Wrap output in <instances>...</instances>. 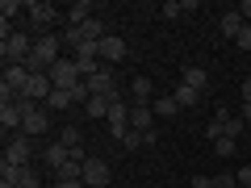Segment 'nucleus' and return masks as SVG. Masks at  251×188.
Wrapping results in <instances>:
<instances>
[{"mask_svg": "<svg viewBox=\"0 0 251 188\" xmlns=\"http://www.w3.org/2000/svg\"><path fill=\"white\" fill-rule=\"evenodd\" d=\"M0 54H4V67H21V63L34 54V38L29 34H13L0 42Z\"/></svg>", "mask_w": 251, "mask_h": 188, "instance_id": "nucleus-1", "label": "nucleus"}, {"mask_svg": "<svg viewBox=\"0 0 251 188\" xmlns=\"http://www.w3.org/2000/svg\"><path fill=\"white\" fill-rule=\"evenodd\" d=\"M46 75H50V84H54V88H63V92H75V88L84 84V75H80V67H75V59H59Z\"/></svg>", "mask_w": 251, "mask_h": 188, "instance_id": "nucleus-2", "label": "nucleus"}, {"mask_svg": "<svg viewBox=\"0 0 251 188\" xmlns=\"http://www.w3.org/2000/svg\"><path fill=\"white\" fill-rule=\"evenodd\" d=\"M25 13H29V29H34L38 38L50 34V25L59 21V9H54L50 0H34V4H25Z\"/></svg>", "mask_w": 251, "mask_h": 188, "instance_id": "nucleus-3", "label": "nucleus"}, {"mask_svg": "<svg viewBox=\"0 0 251 188\" xmlns=\"http://www.w3.org/2000/svg\"><path fill=\"white\" fill-rule=\"evenodd\" d=\"M84 84H88V92H92V96H105V100H122V88H117V80H113V67L97 71L92 80H84Z\"/></svg>", "mask_w": 251, "mask_h": 188, "instance_id": "nucleus-4", "label": "nucleus"}, {"mask_svg": "<svg viewBox=\"0 0 251 188\" xmlns=\"http://www.w3.org/2000/svg\"><path fill=\"white\" fill-rule=\"evenodd\" d=\"M105 121H109V138H117V142H122V138L130 134V105H126V100H113Z\"/></svg>", "mask_w": 251, "mask_h": 188, "instance_id": "nucleus-5", "label": "nucleus"}, {"mask_svg": "<svg viewBox=\"0 0 251 188\" xmlns=\"http://www.w3.org/2000/svg\"><path fill=\"white\" fill-rule=\"evenodd\" d=\"M80 180H84L88 188H109V180H113V171H109V163H105V159H92V155H88V163H84Z\"/></svg>", "mask_w": 251, "mask_h": 188, "instance_id": "nucleus-6", "label": "nucleus"}, {"mask_svg": "<svg viewBox=\"0 0 251 188\" xmlns=\"http://www.w3.org/2000/svg\"><path fill=\"white\" fill-rule=\"evenodd\" d=\"M29 159H34V142H29L25 134H13V142L4 146V163H17V167H29Z\"/></svg>", "mask_w": 251, "mask_h": 188, "instance_id": "nucleus-7", "label": "nucleus"}, {"mask_svg": "<svg viewBox=\"0 0 251 188\" xmlns=\"http://www.w3.org/2000/svg\"><path fill=\"white\" fill-rule=\"evenodd\" d=\"M97 54H100V63H105V67H113V63H122L126 54H130V46H126L117 34H109V38H100V42H97Z\"/></svg>", "mask_w": 251, "mask_h": 188, "instance_id": "nucleus-8", "label": "nucleus"}, {"mask_svg": "<svg viewBox=\"0 0 251 188\" xmlns=\"http://www.w3.org/2000/svg\"><path fill=\"white\" fill-rule=\"evenodd\" d=\"M130 130L151 134V130H155V109L151 105H130Z\"/></svg>", "mask_w": 251, "mask_h": 188, "instance_id": "nucleus-9", "label": "nucleus"}, {"mask_svg": "<svg viewBox=\"0 0 251 188\" xmlns=\"http://www.w3.org/2000/svg\"><path fill=\"white\" fill-rule=\"evenodd\" d=\"M50 92H54V84H50V75H34V80H29V88H25V100H34V105H46V100H50Z\"/></svg>", "mask_w": 251, "mask_h": 188, "instance_id": "nucleus-10", "label": "nucleus"}, {"mask_svg": "<svg viewBox=\"0 0 251 188\" xmlns=\"http://www.w3.org/2000/svg\"><path fill=\"white\" fill-rule=\"evenodd\" d=\"M0 125H4V134H9V130H17V134H21V125H25V113H21L17 100H4V105H0Z\"/></svg>", "mask_w": 251, "mask_h": 188, "instance_id": "nucleus-11", "label": "nucleus"}, {"mask_svg": "<svg viewBox=\"0 0 251 188\" xmlns=\"http://www.w3.org/2000/svg\"><path fill=\"white\" fill-rule=\"evenodd\" d=\"M97 17V9H92V0H75L72 9H67V29H80L84 21Z\"/></svg>", "mask_w": 251, "mask_h": 188, "instance_id": "nucleus-12", "label": "nucleus"}, {"mask_svg": "<svg viewBox=\"0 0 251 188\" xmlns=\"http://www.w3.org/2000/svg\"><path fill=\"white\" fill-rule=\"evenodd\" d=\"M59 142L67 146V151H72L75 159H88V155H84V134H80V125H63V134H59Z\"/></svg>", "mask_w": 251, "mask_h": 188, "instance_id": "nucleus-13", "label": "nucleus"}, {"mask_svg": "<svg viewBox=\"0 0 251 188\" xmlns=\"http://www.w3.org/2000/svg\"><path fill=\"white\" fill-rule=\"evenodd\" d=\"M130 96H134V105H151L155 100V84L147 80V75H134V80H130Z\"/></svg>", "mask_w": 251, "mask_h": 188, "instance_id": "nucleus-14", "label": "nucleus"}, {"mask_svg": "<svg viewBox=\"0 0 251 188\" xmlns=\"http://www.w3.org/2000/svg\"><path fill=\"white\" fill-rule=\"evenodd\" d=\"M67 159H72V151H67L63 142H54V146H42V163H46L50 171H59V167H63Z\"/></svg>", "mask_w": 251, "mask_h": 188, "instance_id": "nucleus-15", "label": "nucleus"}, {"mask_svg": "<svg viewBox=\"0 0 251 188\" xmlns=\"http://www.w3.org/2000/svg\"><path fill=\"white\" fill-rule=\"evenodd\" d=\"M180 84H188V88L205 92V88H209V71H205V67H184V75H180Z\"/></svg>", "mask_w": 251, "mask_h": 188, "instance_id": "nucleus-16", "label": "nucleus"}, {"mask_svg": "<svg viewBox=\"0 0 251 188\" xmlns=\"http://www.w3.org/2000/svg\"><path fill=\"white\" fill-rule=\"evenodd\" d=\"M243 25H247V21L239 17V9H234V13H222V21H218V29H222L226 38H239V34H243Z\"/></svg>", "mask_w": 251, "mask_h": 188, "instance_id": "nucleus-17", "label": "nucleus"}, {"mask_svg": "<svg viewBox=\"0 0 251 188\" xmlns=\"http://www.w3.org/2000/svg\"><path fill=\"white\" fill-rule=\"evenodd\" d=\"M172 96H176L180 109H188V105H197V100H201V92H197V88H188V84H176V92H172Z\"/></svg>", "mask_w": 251, "mask_h": 188, "instance_id": "nucleus-18", "label": "nucleus"}, {"mask_svg": "<svg viewBox=\"0 0 251 188\" xmlns=\"http://www.w3.org/2000/svg\"><path fill=\"white\" fill-rule=\"evenodd\" d=\"M109 105H113V100H105V96H88L84 117H109Z\"/></svg>", "mask_w": 251, "mask_h": 188, "instance_id": "nucleus-19", "label": "nucleus"}, {"mask_svg": "<svg viewBox=\"0 0 251 188\" xmlns=\"http://www.w3.org/2000/svg\"><path fill=\"white\" fill-rule=\"evenodd\" d=\"M151 109H155V117H176V96H155L151 100Z\"/></svg>", "mask_w": 251, "mask_h": 188, "instance_id": "nucleus-20", "label": "nucleus"}, {"mask_svg": "<svg viewBox=\"0 0 251 188\" xmlns=\"http://www.w3.org/2000/svg\"><path fill=\"white\" fill-rule=\"evenodd\" d=\"M72 105H75V96H72V92H63V88H54L50 100H46V109H72Z\"/></svg>", "mask_w": 251, "mask_h": 188, "instance_id": "nucleus-21", "label": "nucleus"}, {"mask_svg": "<svg viewBox=\"0 0 251 188\" xmlns=\"http://www.w3.org/2000/svg\"><path fill=\"white\" fill-rule=\"evenodd\" d=\"M209 146H214V151L222 155V159H230V155L239 151V138H230V134H222V138H218V142H209Z\"/></svg>", "mask_w": 251, "mask_h": 188, "instance_id": "nucleus-22", "label": "nucleus"}, {"mask_svg": "<svg viewBox=\"0 0 251 188\" xmlns=\"http://www.w3.org/2000/svg\"><path fill=\"white\" fill-rule=\"evenodd\" d=\"M21 13H25L21 0H4V4H0V21H13V17H21Z\"/></svg>", "mask_w": 251, "mask_h": 188, "instance_id": "nucleus-23", "label": "nucleus"}, {"mask_svg": "<svg viewBox=\"0 0 251 188\" xmlns=\"http://www.w3.org/2000/svg\"><path fill=\"white\" fill-rule=\"evenodd\" d=\"M163 17H168V21H176V17H184V4H176V0H168V4H163Z\"/></svg>", "mask_w": 251, "mask_h": 188, "instance_id": "nucleus-24", "label": "nucleus"}, {"mask_svg": "<svg viewBox=\"0 0 251 188\" xmlns=\"http://www.w3.org/2000/svg\"><path fill=\"white\" fill-rule=\"evenodd\" d=\"M122 146H126V151H138V146H147V142H143V134H138V130H130V134L122 138Z\"/></svg>", "mask_w": 251, "mask_h": 188, "instance_id": "nucleus-25", "label": "nucleus"}, {"mask_svg": "<svg viewBox=\"0 0 251 188\" xmlns=\"http://www.w3.org/2000/svg\"><path fill=\"white\" fill-rule=\"evenodd\" d=\"M17 188H42V184H38V171L34 167H25V176H21V184Z\"/></svg>", "mask_w": 251, "mask_h": 188, "instance_id": "nucleus-26", "label": "nucleus"}, {"mask_svg": "<svg viewBox=\"0 0 251 188\" xmlns=\"http://www.w3.org/2000/svg\"><path fill=\"white\" fill-rule=\"evenodd\" d=\"M226 134H230V138L243 134V117H230V121H226Z\"/></svg>", "mask_w": 251, "mask_h": 188, "instance_id": "nucleus-27", "label": "nucleus"}, {"mask_svg": "<svg viewBox=\"0 0 251 188\" xmlns=\"http://www.w3.org/2000/svg\"><path fill=\"white\" fill-rule=\"evenodd\" d=\"M234 42H239V46H243V50H251V21H247V25H243V34H239V38H234Z\"/></svg>", "mask_w": 251, "mask_h": 188, "instance_id": "nucleus-28", "label": "nucleus"}, {"mask_svg": "<svg viewBox=\"0 0 251 188\" xmlns=\"http://www.w3.org/2000/svg\"><path fill=\"white\" fill-rule=\"evenodd\" d=\"M193 188H218L214 176H193Z\"/></svg>", "mask_w": 251, "mask_h": 188, "instance_id": "nucleus-29", "label": "nucleus"}, {"mask_svg": "<svg viewBox=\"0 0 251 188\" xmlns=\"http://www.w3.org/2000/svg\"><path fill=\"white\" fill-rule=\"evenodd\" d=\"M54 188H88L84 180H54Z\"/></svg>", "mask_w": 251, "mask_h": 188, "instance_id": "nucleus-30", "label": "nucleus"}, {"mask_svg": "<svg viewBox=\"0 0 251 188\" xmlns=\"http://www.w3.org/2000/svg\"><path fill=\"white\" fill-rule=\"evenodd\" d=\"M239 17H243V21H251V0H243V4H239Z\"/></svg>", "mask_w": 251, "mask_h": 188, "instance_id": "nucleus-31", "label": "nucleus"}, {"mask_svg": "<svg viewBox=\"0 0 251 188\" xmlns=\"http://www.w3.org/2000/svg\"><path fill=\"white\" fill-rule=\"evenodd\" d=\"M239 184H243V188H251V167H243V171H239Z\"/></svg>", "mask_w": 251, "mask_h": 188, "instance_id": "nucleus-32", "label": "nucleus"}, {"mask_svg": "<svg viewBox=\"0 0 251 188\" xmlns=\"http://www.w3.org/2000/svg\"><path fill=\"white\" fill-rule=\"evenodd\" d=\"M243 105H251V80H243Z\"/></svg>", "mask_w": 251, "mask_h": 188, "instance_id": "nucleus-33", "label": "nucleus"}]
</instances>
